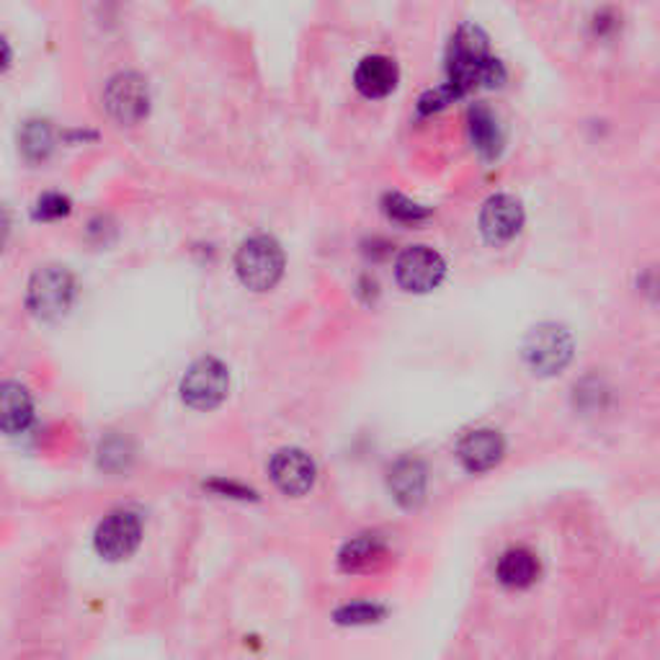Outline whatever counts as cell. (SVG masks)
<instances>
[{
  "label": "cell",
  "instance_id": "obj_16",
  "mask_svg": "<svg viewBox=\"0 0 660 660\" xmlns=\"http://www.w3.org/2000/svg\"><path fill=\"white\" fill-rule=\"evenodd\" d=\"M539 576V561L530 549H509L499 561V580L509 588H526Z\"/></svg>",
  "mask_w": 660,
  "mask_h": 660
},
{
  "label": "cell",
  "instance_id": "obj_14",
  "mask_svg": "<svg viewBox=\"0 0 660 660\" xmlns=\"http://www.w3.org/2000/svg\"><path fill=\"white\" fill-rule=\"evenodd\" d=\"M468 132L475 150L483 155L485 160H495L503 150V132L491 108L483 104H475L468 114Z\"/></svg>",
  "mask_w": 660,
  "mask_h": 660
},
{
  "label": "cell",
  "instance_id": "obj_10",
  "mask_svg": "<svg viewBox=\"0 0 660 660\" xmlns=\"http://www.w3.org/2000/svg\"><path fill=\"white\" fill-rule=\"evenodd\" d=\"M271 480L286 495L307 493L315 483V462L302 449H282L269 464Z\"/></svg>",
  "mask_w": 660,
  "mask_h": 660
},
{
  "label": "cell",
  "instance_id": "obj_9",
  "mask_svg": "<svg viewBox=\"0 0 660 660\" xmlns=\"http://www.w3.org/2000/svg\"><path fill=\"white\" fill-rule=\"evenodd\" d=\"M524 228V207L522 201L509 197V193H495L485 201L483 212H480V232H483L488 243H509L514 240Z\"/></svg>",
  "mask_w": 660,
  "mask_h": 660
},
{
  "label": "cell",
  "instance_id": "obj_24",
  "mask_svg": "<svg viewBox=\"0 0 660 660\" xmlns=\"http://www.w3.org/2000/svg\"><path fill=\"white\" fill-rule=\"evenodd\" d=\"M8 65H11V46L0 36V73H6Z\"/></svg>",
  "mask_w": 660,
  "mask_h": 660
},
{
  "label": "cell",
  "instance_id": "obj_11",
  "mask_svg": "<svg viewBox=\"0 0 660 660\" xmlns=\"http://www.w3.org/2000/svg\"><path fill=\"white\" fill-rule=\"evenodd\" d=\"M400 73L395 60L385 57V54H371L364 57L354 73V85L362 96L367 98H385L398 88Z\"/></svg>",
  "mask_w": 660,
  "mask_h": 660
},
{
  "label": "cell",
  "instance_id": "obj_3",
  "mask_svg": "<svg viewBox=\"0 0 660 660\" xmlns=\"http://www.w3.org/2000/svg\"><path fill=\"white\" fill-rule=\"evenodd\" d=\"M75 300V279L65 266L39 269L29 282V310L42 321H57Z\"/></svg>",
  "mask_w": 660,
  "mask_h": 660
},
{
  "label": "cell",
  "instance_id": "obj_12",
  "mask_svg": "<svg viewBox=\"0 0 660 660\" xmlns=\"http://www.w3.org/2000/svg\"><path fill=\"white\" fill-rule=\"evenodd\" d=\"M503 449L506 447H503V437L499 431L478 429L460 441L457 454H460V462L470 472H485L501 462Z\"/></svg>",
  "mask_w": 660,
  "mask_h": 660
},
{
  "label": "cell",
  "instance_id": "obj_20",
  "mask_svg": "<svg viewBox=\"0 0 660 660\" xmlns=\"http://www.w3.org/2000/svg\"><path fill=\"white\" fill-rule=\"evenodd\" d=\"M67 214H70V199L62 197V193H44V197L36 201V209H34L36 220L50 222Z\"/></svg>",
  "mask_w": 660,
  "mask_h": 660
},
{
  "label": "cell",
  "instance_id": "obj_1",
  "mask_svg": "<svg viewBox=\"0 0 660 660\" xmlns=\"http://www.w3.org/2000/svg\"><path fill=\"white\" fill-rule=\"evenodd\" d=\"M447 88L454 93V98H462L475 88H495L506 81V70L501 60L491 54L488 34L475 23H462L454 31L452 42L447 50Z\"/></svg>",
  "mask_w": 660,
  "mask_h": 660
},
{
  "label": "cell",
  "instance_id": "obj_5",
  "mask_svg": "<svg viewBox=\"0 0 660 660\" xmlns=\"http://www.w3.org/2000/svg\"><path fill=\"white\" fill-rule=\"evenodd\" d=\"M104 106L114 122L124 124V127H135L150 112L147 81L137 73L114 75L104 91Z\"/></svg>",
  "mask_w": 660,
  "mask_h": 660
},
{
  "label": "cell",
  "instance_id": "obj_15",
  "mask_svg": "<svg viewBox=\"0 0 660 660\" xmlns=\"http://www.w3.org/2000/svg\"><path fill=\"white\" fill-rule=\"evenodd\" d=\"M390 491L400 506L413 509L423 501L426 493V468L413 457L398 460L390 468Z\"/></svg>",
  "mask_w": 660,
  "mask_h": 660
},
{
  "label": "cell",
  "instance_id": "obj_19",
  "mask_svg": "<svg viewBox=\"0 0 660 660\" xmlns=\"http://www.w3.org/2000/svg\"><path fill=\"white\" fill-rule=\"evenodd\" d=\"M383 207H385V214L390 217L395 222H402V224H416V222H423L426 217L431 212L421 205H416V201H410L408 197H402V193H387L383 199Z\"/></svg>",
  "mask_w": 660,
  "mask_h": 660
},
{
  "label": "cell",
  "instance_id": "obj_21",
  "mask_svg": "<svg viewBox=\"0 0 660 660\" xmlns=\"http://www.w3.org/2000/svg\"><path fill=\"white\" fill-rule=\"evenodd\" d=\"M385 615V609L375 607V604H354V607H344L336 615L341 625H369L377 622Z\"/></svg>",
  "mask_w": 660,
  "mask_h": 660
},
{
  "label": "cell",
  "instance_id": "obj_23",
  "mask_svg": "<svg viewBox=\"0 0 660 660\" xmlns=\"http://www.w3.org/2000/svg\"><path fill=\"white\" fill-rule=\"evenodd\" d=\"M8 235H11V214H8V209L0 205V248L6 245Z\"/></svg>",
  "mask_w": 660,
  "mask_h": 660
},
{
  "label": "cell",
  "instance_id": "obj_4",
  "mask_svg": "<svg viewBox=\"0 0 660 660\" xmlns=\"http://www.w3.org/2000/svg\"><path fill=\"white\" fill-rule=\"evenodd\" d=\"M573 356V338L563 325L545 323L537 325L524 344V359L530 364L532 371H537L542 377L557 375L568 367Z\"/></svg>",
  "mask_w": 660,
  "mask_h": 660
},
{
  "label": "cell",
  "instance_id": "obj_18",
  "mask_svg": "<svg viewBox=\"0 0 660 660\" xmlns=\"http://www.w3.org/2000/svg\"><path fill=\"white\" fill-rule=\"evenodd\" d=\"M19 145H21L23 158L31 163H42L50 158L54 147V132L50 127V122L29 119L19 132Z\"/></svg>",
  "mask_w": 660,
  "mask_h": 660
},
{
  "label": "cell",
  "instance_id": "obj_13",
  "mask_svg": "<svg viewBox=\"0 0 660 660\" xmlns=\"http://www.w3.org/2000/svg\"><path fill=\"white\" fill-rule=\"evenodd\" d=\"M34 418V402L27 387L19 383H0V431L21 433Z\"/></svg>",
  "mask_w": 660,
  "mask_h": 660
},
{
  "label": "cell",
  "instance_id": "obj_7",
  "mask_svg": "<svg viewBox=\"0 0 660 660\" xmlns=\"http://www.w3.org/2000/svg\"><path fill=\"white\" fill-rule=\"evenodd\" d=\"M447 263L433 248L413 245L408 251L400 253L398 263H395V279L406 292H431L444 282Z\"/></svg>",
  "mask_w": 660,
  "mask_h": 660
},
{
  "label": "cell",
  "instance_id": "obj_17",
  "mask_svg": "<svg viewBox=\"0 0 660 660\" xmlns=\"http://www.w3.org/2000/svg\"><path fill=\"white\" fill-rule=\"evenodd\" d=\"M387 549L383 539L371 537V534H364V537H356L354 542L341 549V568L348 573H362L377 568L379 563L385 561Z\"/></svg>",
  "mask_w": 660,
  "mask_h": 660
},
{
  "label": "cell",
  "instance_id": "obj_8",
  "mask_svg": "<svg viewBox=\"0 0 660 660\" xmlns=\"http://www.w3.org/2000/svg\"><path fill=\"white\" fill-rule=\"evenodd\" d=\"M143 537V524L132 511H114L96 530V549L106 561H124L135 553Z\"/></svg>",
  "mask_w": 660,
  "mask_h": 660
},
{
  "label": "cell",
  "instance_id": "obj_6",
  "mask_svg": "<svg viewBox=\"0 0 660 660\" xmlns=\"http://www.w3.org/2000/svg\"><path fill=\"white\" fill-rule=\"evenodd\" d=\"M230 375L228 367L217 359H199L191 364L181 383V398L186 406L197 410L217 408L228 398Z\"/></svg>",
  "mask_w": 660,
  "mask_h": 660
},
{
  "label": "cell",
  "instance_id": "obj_2",
  "mask_svg": "<svg viewBox=\"0 0 660 660\" xmlns=\"http://www.w3.org/2000/svg\"><path fill=\"white\" fill-rule=\"evenodd\" d=\"M235 271L248 290L269 292L274 290L284 274V251L274 238L255 235L248 238L235 255Z\"/></svg>",
  "mask_w": 660,
  "mask_h": 660
},
{
  "label": "cell",
  "instance_id": "obj_22",
  "mask_svg": "<svg viewBox=\"0 0 660 660\" xmlns=\"http://www.w3.org/2000/svg\"><path fill=\"white\" fill-rule=\"evenodd\" d=\"M452 101H457L454 93L449 91L447 85H441L437 91L423 93L421 101H418V108H421V114H433V112H441V108H447Z\"/></svg>",
  "mask_w": 660,
  "mask_h": 660
}]
</instances>
